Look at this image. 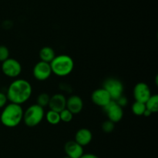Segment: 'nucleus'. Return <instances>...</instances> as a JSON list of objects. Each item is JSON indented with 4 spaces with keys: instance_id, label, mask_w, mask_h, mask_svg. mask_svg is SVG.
Returning a JSON list of instances; mask_svg holds the SVG:
<instances>
[{
    "instance_id": "nucleus-21",
    "label": "nucleus",
    "mask_w": 158,
    "mask_h": 158,
    "mask_svg": "<svg viewBox=\"0 0 158 158\" xmlns=\"http://www.w3.org/2000/svg\"><path fill=\"white\" fill-rule=\"evenodd\" d=\"M101 128L102 130H103L104 133H110L114 130V128H115V123L113 122L112 121L107 119V120L104 121V122L102 123Z\"/></svg>"
},
{
    "instance_id": "nucleus-5",
    "label": "nucleus",
    "mask_w": 158,
    "mask_h": 158,
    "mask_svg": "<svg viewBox=\"0 0 158 158\" xmlns=\"http://www.w3.org/2000/svg\"><path fill=\"white\" fill-rule=\"evenodd\" d=\"M103 88L109 93L112 100L116 101L123 95V83L119 79L115 77H108L104 81Z\"/></svg>"
},
{
    "instance_id": "nucleus-24",
    "label": "nucleus",
    "mask_w": 158,
    "mask_h": 158,
    "mask_svg": "<svg viewBox=\"0 0 158 158\" xmlns=\"http://www.w3.org/2000/svg\"><path fill=\"white\" fill-rule=\"evenodd\" d=\"M116 102H117V103L119 105H120V106H121L122 108H123V107H124L125 105H126L127 104L128 100H127V98L125 97V96L122 95L121 97L119 98V99H117V100H116Z\"/></svg>"
},
{
    "instance_id": "nucleus-23",
    "label": "nucleus",
    "mask_w": 158,
    "mask_h": 158,
    "mask_svg": "<svg viewBox=\"0 0 158 158\" xmlns=\"http://www.w3.org/2000/svg\"><path fill=\"white\" fill-rule=\"evenodd\" d=\"M8 102L7 96H6V94H4L3 92H1L0 91V108H4Z\"/></svg>"
},
{
    "instance_id": "nucleus-9",
    "label": "nucleus",
    "mask_w": 158,
    "mask_h": 158,
    "mask_svg": "<svg viewBox=\"0 0 158 158\" xmlns=\"http://www.w3.org/2000/svg\"><path fill=\"white\" fill-rule=\"evenodd\" d=\"M91 100L94 105L103 108L112 101V99L104 88H100L93 91L91 94Z\"/></svg>"
},
{
    "instance_id": "nucleus-11",
    "label": "nucleus",
    "mask_w": 158,
    "mask_h": 158,
    "mask_svg": "<svg viewBox=\"0 0 158 158\" xmlns=\"http://www.w3.org/2000/svg\"><path fill=\"white\" fill-rule=\"evenodd\" d=\"M48 106L50 110L60 112L66 108V98L65 97L64 94L56 93L50 97Z\"/></svg>"
},
{
    "instance_id": "nucleus-13",
    "label": "nucleus",
    "mask_w": 158,
    "mask_h": 158,
    "mask_svg": "<svg viewBox=\"0 0 158 158\" xmlns=\"http://www.w3.org/2000/svg\"><path fill=\"white\" fill-rule=\"evenodd\" d=\"M66 108H67L73 115L79 114L83 108V99L77 94L69 96L68 99H66Z\"/></svg>"
},
{
    "instance_id": "nucleus-8",
    "label": "nucleus",
    "mask_w": 158,
    "mask_h": 158,
    "mask_svg": "<svg viewBox=\"0 0 158 158\" xmlns=\"http://www.w3.org/2000/svg\"><path fill=\"white\" fill-rule=\"evenodd\" d=\"M52 70L49 63L44 61H39L35 64L32 69V74L36 80L43 81L49 78L52 74Z\"/></svg>"
},
{
    "instance_id": "nucleus-20",
    "label": "nucleus",
    "mask_w": 158,
    "mask_h": 158,
    "mask_svg": "<svg viewBox=\"0 0 158 158\" xmlns=\"http://www.w3.org/2000/svg\"><path fill=\"white\" fill-rule=\"evenodd\" d=\"M60 116L61 122H69L70 121H72L73 118V114L70 111H69L67 108H65L63 111L60 112Z\"/></svg>"
},
{
    "instance_id": "nucleus-4",
    "label": "nucleus",
    "mask_w": 158,
    "mask_h": 158,
    "mask_svg": "<svg viewBox=\"0 0 158 158\" xmlns=\"http://www.w3.org/2000/svg\"><path fill=\"white\" fill-rule=\"evenodd\" d=\"M44 117V108L37 104H33L23 112V121L27 126L35 127L41 123Z\"/></svg>"
},
{
    "instance_id": "nucleus-18",
    "label": "nucleus",
    "mask_w": 158,
    "mask_h": 158,
    "mask_svg": "<svg viewBox=\"0 0 158 158\" xmlns=\"http://www.w3.org/2000/svg\"><path fill=\"white\" fill-rule=\"evenodd\" d=\"M145 110H146V105L143 102L135 101L131 105V111L134 115L137 116H143Z\"/></svg>"
},
{
    "instance_id": "nucleus-1",
    "label": "nucleus",
    "mask_w": 158,
    "mask_h": 158,
    "mask_svg": "<svg viewBox=\"0 0 158 158\" xmlns=\"http://www.w3.org/2000/svg\"><path fill=\"white\" fill-rule=\"evenodd\" d=\"M32 92V85L28 81L15 79L8 87L6 96L10 102L22 105L30 99Z\"/></svg>"
},
{
    "instance_id": "nucleus-15",
    "label": "nucleus",
    "mask_w": 158,
    "mask_h": 158,
    "mask_svg": "<svg viewBox=\"0 0 158 158\" xmlns=\"http://www.w3.org/2000/svg\"><path fill=\"white\" fill-rule=\"evenodd\" d=\"M39 56L42 61L46 62V63H50L54 57H56L55 50L52 49L51 46H43L41 48L39 53Z\"/></svg>"
},
{
    "instance_id": "nucleus-14",
    "label": "nucleus",
    "mask_w": 158,
    "mask_h": 158,
    "mask_svg": "<svg viewBox=\"0 0 158 158\" xmlns=\"http://www.w3.org/2000/svg\"><path fill=\"white\" fill-rule=\"evenodd\" d=\"M93 139V133L89 129L81 128L77 130L75 134V139L74 140L81 145L82 147L89 145Z\"/></svg>"
},
{
    "instance_id": "nucleus-3",
    "label": "nucleus",
    "mask_w": 158,
    "mask_h": 158,
    "mask_svg": "<svg viewBox=\"0 0 158 158\" xmlns=\"http://www.w3.org/2000/svg\"><path fill=\"white\" fill-rule=\"evenodd\" d=\"M52 73L58 77H66L73 72L74 68V60L67 54L56 56L49 63Z\"/></svg>"
},
{
    "instance_id": "nucleus-16",
    "label": "nucleus",
    "mask_w": 158,
    "mask_h": 158,
    "mask_svg": "<svg viewBox=\"0 0 158 158\" xmlns=\"http://www.w3.org/2000/svg\"><path fill=\"white\" fill-rule=\"evenodd\" d=\"M146 108L149 110L151 113H156L158 112V95L151 94V97L145 102Z\"/></svg>"
},
{
    "instance_id": "nucleus-2",
    "label": "nucleus",
    "mask_w": 158,
    "mask_h": 158,
    "mask_svg": "<svg viewBox=\"0 0 158 158\" xmlns=\"http://www.w3.org/2000/svg\"><path fill=\"white\" fill-rule=\"evenodd\" d=\"M23 112L22 105L12 102L6 104L0 115V121L6 127L13 128L22 122Z\"/></svg>"
},
{
    "instance_id": "nucleus-10",
    "label": "nucleus",
    "mask_w": 158,
    "mask_h": 158,
    "mask_svg": "<svg viewBox=\"0 0 158 158\" xmlns=\"http://www.w3.org/2000/svg\"><path fill=\"white\" fill-rule=\"evenodd\" d=\"M133 94H134L135 101L145 103L148 99L151 97V91L148 84L144 82H138L134 86Z\"/></svg>"
},
{
    "instance_id": "nucleus-27",
    "label": "nucleus",
    "mask_w": 158,
    "mask_h": 158,
    "mask_svg": "<svg viewBox=\"0 0 158 158\" xmlns=\"http://www.w3.org/2000/svg\"><path fill=\"white\" fill-rule=\"evenodd\" d=\"M63 158H72V157H69V156H64V157H63Z\"/></svg>"
},
{
    "instance_id": "nucleus-26",
    "label": "nucleus",
    "mask_w": 158,
    "mask_h": 158,
    "mask_svg": "<svg viewBox=\"0 0 158 158\" xmlns=\"http://www.w3.org/2000/svg\"><path fill=\"white\" fill-rule=\"evenodd\" d=\"M151 114H152V113H151V112L149 111V110H148V109H147V108H146V110H145V112H143V116H146V117H148V116H151Z\"/></svg>"
},
{
    "instance_id": "nucleus-17",
    "label": "nucleus",
    "mask_w": 158,
    "mask_h": 158,
    "mask_svg": "<svg viewBox=\"0 0 158 158\" xmlns=\"http://www.w3.org/2000/svg\"><path fill=\"white\" fill-rule=\"evenodd\" d=\"M45 117H46V121L49 122L50 125H58L61 120H60V112H58L53 111V110H50L46 112V114H45Z\"/></svg>"
},
{
    "instance_id": "nucleus-25",
    "label": "nucleus",
    "mask_w": 158,
    "mask_h": 158,
    "mask_svg": "<svg viewBox=\"0 0 158 158\" xmlns=\"http://www.w3.org/2000/svg\"><path fill=\"white\" fill-rule=\"evenodd\" d=\"M80 158H100L97 155L94 154V153H83Z\"/></svg>"
},
{
    "instance_id": "nucleus-7",
    "label": "nucleus",
    "mask_w": 158,
    "mask_h": 158,
    "mask_svg": "<svg viewBox=\"0 0 158 158\" xmlns=\"http://www.w3.org/2000/svg\"><path fill=\"white\" fill-rule=\"evenodd\" d=\"M105 113L107 116L109 120L114 123L119 122L123 117V110L120 105L117 103L116 101L112 100L108 105L103 107Z\"/></svg>"
},
{
    "instance_id": "nucleus-6",
    "label": "nucleus",
    "mask_w": 158,
    "mask_h": 158,
    "mask_svg": "<svg viewBox=\"0 0 158 158\" xmlns=\"http://www.w3.org/2000/svg\"><path fill=\"white\" fill-rule=\"evenodd\" d=\"M22 65L19 60L14 58H9L2 62V71L7 77L15 78L22 72Z\"/></svg>"
},
{
    "instance_id": "nucleus-22",
    "label": "nucleus",
    "mask_w": 158,
    "mask_h": 158,
    "mask_svg": "<svg viewBox=\"0 0 158 158\" xmlns=\"http://www.w3.org/2000/svg\"><path fill=\"white\" fill-rule=\"evenodd\" d=\"M9 57V50L4 45L0 46V62H3Z\"/></svg>"
},
{
    "instance_id": "nucleus-12",
    "label": "nucleus",
    "mask_w": 158,
    "mask_h": 158,
    "mask_svg": "<svg viewBox=\"0 0 158 158\" xmlns=\"http://www.w3.org/2000/svg\"><path fill=\"white\" fill-rule=\"evenodd\" d=\"M64 151L66 156L72 158H80L84 153L83 147L77 143L75 140H69L64 146Z\"/></svg>"
},
{
    "instance_id": "nucleus-19",
    "label": "nucleus",
    "mask_w": 158,
    "mask_h": 158,
    "mask_svg": "<svg viewBox=\"0 0 158 158\" xmlns=\"http://www.w3.org/2000/svg\"><path fill=\"white\" fill-rule=\"evenodd\" d=\"M49 99H50V96L47 93H41L37 97L36 104L40 105L41 107H43V108H44V107L48 106V105H49Z\"/></svg>"
}]
</instances>
